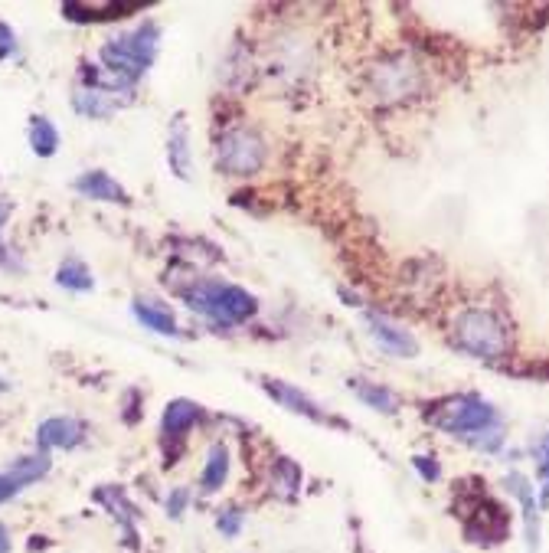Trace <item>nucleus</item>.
I'll list each match as a JSON object with an SVG mask.
<instances>
[{"mask_svg": "<svg viewBox=\"0 0 549 553\" xmlns=\"http://www.w3.org/2000/svg\"><path fill=\"white\" fill-rule=\"evenodd\" d=\"M432 426H438L448 436L471 439L474 446L484 452L500 449L504 442V429H500V416L491 403L478 400V396H448L432 410Z\"/></svg>", "mask_w": 549, "mask_h": 553, "instance_id": "1", "label": "nucleus"}, {"mask_svg": "<svg viewBox=\"0 0 549 553\" xmlns=\"http://www.w3.org/2000/svg\"><path fill=\"white\" fill-rule=\"evenodd\" d=\"M180 298L187 302L193 311H200L203 318H210L213 324H223V328H233L255 315L259 302L239 285L219 282V279H190L187 288H180Z\"/></svg>", "mask_w": 549, "mask_h": 553, "instance_id": "2", "label": "nucleus"}, {"mask_svg": "<svg viewBox=\"0 0 549 553\" xmlns=\"http://www.w3.org/2000/svg\"><path fill=\"white\" fill-rule=\"evenodd\" d=\"M451 338H455V344L465 354L481 360H500L514 347L510 328L491 308H465L455 318V324H451Z\"/></svg>", "mask_w": 549, "mask_h": 553, "instance_id": "3", "label": "nucleus"}, {"mask_svg": "<svg viewBox=\"0 0 549 553\" xmlns=\"http://www.w3.org/2000/svg\"><path fill=\"white\" fill-rule=\"evenodd\" d=\"M157 40H161V30H157V23H141L138 30L131 33H121L115 40H108L102 46V69H108L112 76L125 79V82H138L148 66L154 63L157 56Z\"/></svg>", "mask_w": 549, "mask_h": 553, "instance_id": "4", "label": "nucleus"}, {"mask_svg": "<svg viewBox=\"0 0 549 553\" xmlns=\"http://www.w3.org/2000/svg\"><path fill=\"white\" fill-rule=\"evenodd\" d=\"M265 141L255 128H229L216 141V167L229 177H252L265 164Z\"/></svg>", "mask_w": 549, "mask_h": 553, "instance_id": "5", "label": "nucleus"}, {"mask_svg": "<svg viewBox=\"0 0 549 553\" xmlns=\"http://www.w3.org/2000/svg\"><path fill=\"white\" fill-rule=\"evenodd\" d=\"M373 89L383 102L406 99L419 89V69L406 56H389L373 69Z\"/></svg>", "mask_w": 549, "mask_h": 553, "instance_id": "6", "label": "nucleus"}, {"mask_svg": "<svg viewBox=\"0 0 549 553\" xmlns=\"http://www.w3.org/2000/svg\"><path fill=\"white\" fill-rule=\"evenodd\" d=\"M50 472V455L46 452H33V455H23L7 472H0V504L10 501L14 495H20L23 488L40 482V478Z\"/></svg>", "mask_w": 549, "mask_h": 553, "instance_id": "7", "label": "nucleus"}, {"mask_svg": "<svg viewBox=\"0 0 549 553\" xmlns=\"http://www.w3.org/2000/svg\"><path fill=\"white\" fill-rule=\"evenodd\" d=\"M366 324H370L373 341L383 347V351L396 354V357H416L419 354V341L402 328V324L389 321L386 315H366Z\"/></svg>", "mask_w": 549, "mask_h": 553, "instance_id": "8", "label": "nucleus"}, {"mask_svg": "<svg viewBox=\"0 0 549 553\" xmlns=\"http://www.w3.org/2000/svg\"><path fill=\"white\" fill-rule=\"evenodd\" d=\"M82 439H85V426L79 423V419H72V416H53V419H46V423H40V429H36V446H40V452L76 449Z\"/></svg>", "mask_w": 549, "mask_h": 553, "instance_id": "9", "label": "nucleus"}, {"mask_svg": "<svg viewBox=\"0 0 549 553\" xmlns=\"http://www.w3.org/2000/svg\"><path fill=\"white\" fill-rule=\"evenodd\" d=\"M144 10L141 4H85V0H69L63 4V17L72 20V23H102V20H121V17H131Z\"/></svg>", "mask_w": 549, "mask_h": 553, "instance_id": "10", "label": "nucleus"}, {"mask_svg": "<svg viewBox=\"0 0 549 553\" xmlns=\"http://www.w3.org/2000/svg\"><path fill=\"white\" fill-rule=\"evenodd\" d=\"M76 194H82L85 200H99V203H128V190L105 171H85L76 180Z\"/></svg>", "mask_w": 549, "mask_h": 553, "instance_id": "11", "label": "nucleus"}, {"mask_svg": "<svg viewBox=\"0 0 549 553\" xmlns=\"http://www.w3.org/2000/svg\"><path fill=\"white\" fill-rule=\"evenodd\" d=\"M265 387V393L272 396L275 403H282L285 410H291V413H298V416H308V419H314V423H324V413H321V406H317L311 396H304L298 387H291V383H282V380H265L262 383Z\"/></svg>", "mask_w": 549, "mask_h": 553, "instance_id": "12", "label": "nucleus"}, {"mask_svg": "<svg viewBox=\"0 0 549 553\" xmlns=\"http://www.w3.org/2000/svg\"><path fill=\"white\" fill-rule=\"evenodd\" d=\"M507 488L514 491L520 508H523V521H527V544L530 550L540 547V514H536V495L530 488V478L520 475V472H510L507 475Z\"/></svg>", "mask_w": 549, "mask_h": 553, "instance_id": "13", "label": "nucleus"}, {"mask_svg": "<svg viewBox=\"0 0 549 553\" xmlns=\"http://www.w3.org/2000/svg\"><path fill=\"white\" fill-rule=\"evenodd\" d=\"M167 161H170V171H174L180 180H190L193 171V154H190V131L183 115L174 118L170 125V141H167Z\"/></svg>", "mask_w": 549, "mask_h": 553, "instance_id": "14", "label": "nucleus"}, {"mask_svg": "<svg viewBox=\"0 0 549 553\" xmlns=\"http://www.w3.org/2000/svg\"><path fill=\"white\" fill-rule=\"evenodd\" d=\"M197 419H200V406L193 403V400H174V403H167L164 419H161L164 439H183L193 426H197Z\"/></svg>", "mask_w": 549, "mask_h": 553, "instance_id": "15", "label": "nucleus"}, {"mask_svg": "<svg viewBox=\"0 0 549 553\" xmlns=\"http://www.w3.org/2000/svg\"><path fill=\"white\" fill-rule=\"evenodd\" d=\"M226 478H229V449L223 446V442H216V446H210V452H206V465H203V475H200V491L213 495V491H219L226 485Z\"/></svg>", "mask_w": 549, "mask_h": 553, "instance_id": "16", "label": "nucleus"}, {"mask_svg": "<svg viewBox=\"0 0 549 553\" xmlns=\"http://www.w3.org/2000/svg\"><path fill=\"white\" fill-rule=\"evenodd\" d=\"M131 315L138 318L148 331H154V334H177L174 315H170L167 308L154 305V302H144V298H138V302L131 305Z\"/></svg>", "mask_w": 549, "mask_h": 553, "instance_id": "17", "label": "nucleus"}, {"mask_svg": "<svg viewBox=\"0 0 549 553\" xmlns=\"http://www.w3.org/2000/svg\"><path fill=\"white\" fill-rule=\"evenodd\" d=\"M350 390L360 396V400L370 406V410H380V413H396L399 410V400L393 390L380 387V383H370V380H350Z\"/></svg>", "mask_w": 549, "mask_h": 553, "instance_id": "18", "label": "nucleus"}, {"mask_svg": "<svg viewBox=\"0 0 549 553\" xmlns=\"http://www.w3.org/2000/svg\"><path fill=\"white\" fill-rule=\"evenodd\" d=\"M72 105H76V112L85 115V118H108L115 112V102H112V95H105V92H95V89H82L76 99H72Z\"/></svg>", "mask_w": 549, "mask_h": 553, "instance_id": "19", "label": "nucleus"}, {"mask_svg": "<svg viewBox=\"0 0 549 553\" xmlns=\"http://www.w3.org/2000/svg\"><path fill=\"white\" fill-rule=\"evenodd\" d=\"M30 148L40 154V158H53L59 148V131L50 118H33L30 125Z\"/></svg>", "mask_w": 549, "mask_h": 553, "instance_id": "20", "label": "nucleus"}, {"mask_svg": "<svg viewBox=\"0 0 549 553\" xmlns=\"http://www.w3.org/2000/svg\"><path fill=\"white\" fill-rule=\"evenodd\" d=\"M56 282L63 288H69V292H92V288H95L92 272L85 269V262H79V259L63 262L59 272H56Z\"/></svg>", "mask_w": 549, "mask_h": 553, "instance_id": "21", "label": "nucleus"}, {"mask_svg": "<svg viewBox=\"0 0 549 553\" xmlns=\"http://www.w3.org/2000/svg\"><path fill=\"white\" fill-rule=\"evenodd\" d=\"M301 488V468L291 459H275L272 465V491H278L282 498H291Z\"/></svg>", "mask_w": 549, "mask_h": 553, "instance_id": "22", "label": "nucleus"}, {"mask_svg": "<svg viewBox=\"0 0 549 553\" xmlns=\"http://www.w3.org/2000/svg\"><path fill=\"white\" fill-rule=\"evenodd\" d=\"M216 527H219V534H223V537H236V534L242 531V511H239V508H226V511H219Z\"/></svg>", "mask_w": 549, "mask_h": 553, "instance_id": "23", "label": "nucleus"}, {"mask_svg": "<svg viewBox=\"0 0 549 553\" xmlns=\"http://www.w3.org/2000/svg\"><path fill=\"white\" fill-rule=\"evenodd\" d=\"M187 501H190V491L187 488H174L167 498V514L170 518H183V511H187Z\"/></svg>", "mask_w": 549, "mask_h": 553, "instance_id": "24", "label": "nucleus"}, {"mask_svg": "<svg viewBox=\"0 0 549 553\" xmlns=\"http://www.w3.org/2000/svg\"><path fill=\"white\" fill-rule=\"evenodd\" d=\"M536 472H540L549 485V436H543L540 446H536Z\"/></svg>", "mask_w": 549, "mask_h": 553, "instance_id": "25", "label": "nucleus"}, {"mask_svg": "<svg viewBox=\"0 0 549 553\" xmlns=\"http://www.w3.org/2000/svg\"><path fill=\"white\" fill-rule=\"evenodd\" d=\"M17 46V36H14V30L7 27L4 20H0V56H7L10 50Z\"/></svg>", "mask_w": 549, "mask_h": 553, "instance_id": "26", "label": "nucleus"}, {"mask_svg": "<svg viewBox=\"0 0 549 553\" xmlns=\"http://www.w3.org/2000/svg\"><path fill=\"white\" fill-rule=\"evenodd\" d=\"M432 459H416V465L422 468V475L425 478H438V465H429Z\"/></svg>", "mask_w": 549, "mask_h": 553, "instance_id": "27", "label": "nucleus"}, {"mask_svg": "<svg viewBox=\"0 0 549 553\" xmlns=\"http://www.w3.org/2000/svg\"><path fill=\"white\" fill-rule=\"evenodd\" d=\"M0 553H10V534L4 524H0Z\"/></svg>", "mask_w": 549, "mask_h": 553, "instance_id": "28", "label": "nucleus"}, {"mask_svg": "<svg viewBox=\"0 0 549 553\" xmlns=\"http://www.w3.org/2000/svg\"><path fill=\"white\" fill-rule=\"evenodd\" d=\"M7 216H10V207H7V203H0V226H4Z\"/></svg>", "mask_w": 549, "mask_h": 553, "instance_id": "29", "label": "nucleus"}, {"mask_svg": "<svg viewBox=\"0 0 549 553\" xmlns=\"http://www.w3.org/2000/svg\"><path fill=\"white\" fill-rule=\"evenodd\" d=\"M4 390H7V383H4V380H0V393H4Z\"/></svg>", "mask_w": 549, "mask_h": 553, "instance_id": "30", "label": "nucleus"}]
</instances>
